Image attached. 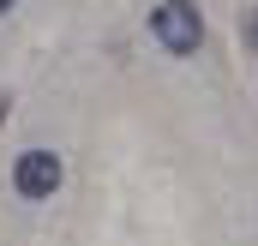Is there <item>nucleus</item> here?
Here are the masks:
<instances>
[{
    "label": "nucleus",
    "instance_id": "f257e3e1",
    "mask_svg": "<svg viewBox=\"0 0 258 246\" xmlns=\"http://www.w3.org/2000/svg\"><path fill=\"white\" fill-rule=\"evenodd\" d=\"M150 36H156L168 54H198L204 18H198L192 0H162V6H150Z\"/></svg>",
    "mask_w": 258,
    "mask_h": 246
},
{
    "label": "nucleus",
    "instance_id": "f03ea898",
    "mask_svg": "<svg viewBox=\"0 0 258 246\" xmlns=\"http://www.w3.org/2000/svg\"><path fill=\"white\" fill-rule=\"evenodd\" d=\"M60 180H66V162L54 156V150H18V162H12V186H18V198H54L60 192Z\"/></svg>",
    "mask_w": 258,
    "mask_h": 246
},
{
    "label": "nucleus",
    "instance_id": "7ed1b4c3",
    "mask_svg": "<svg viewBox=\"0 0 258 246\" xmlns=\"http://www.w3.org/2000/svg\"><path fill=\"white\" fill-rule=\"evenodd\" d=\"M240 42H246V54H258V6L240 12Z\"/></svg>",
    "mask_w": 258,
    "mask_h": 246
},
{
    "label": "nucleus",
    "instance_id": "20e7f679",
    "mask_svg": "<svg viewBox=\"0 0 258 246\" xmlns=\"http://www.w3.org/2000/svg\"><path fill=\"white\" fill-rule=\"evenodd\" d=\"M0 12H12V0H0Z\"/></svg>",
    "mask_w": 258,
    "mask_h": 246
}]
</instances>
